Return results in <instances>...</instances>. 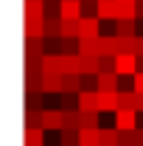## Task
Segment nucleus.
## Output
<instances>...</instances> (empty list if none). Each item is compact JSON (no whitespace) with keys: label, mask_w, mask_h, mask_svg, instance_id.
<instances>
[{"label":"nucleus","mask_w":143,"mask_h":146,"mask_svg":"<svg viewBox=\"0 0 143 146\" xmlns=\"http://www.w3.org/2000/svg\"><path fill=\"white\" fill-rule=\"evenodd\" d=\"M39 124L48 129V132H59V129L65 127V115H62V110H59V107H45V110H42Z\"/></svg>","instance_id":"1"},{"label":"nucleus","mask_w":143,"mask_h":146,"mask_svg":"<svg viewBox=\"0 0 143 146\" xmlns=\"http://www.w3.org/2000/svg\"><path fill=\"white\" fill-rule=\"evenodd\" d=\"M115 70L121 76H135L140 70V62H138V54H118L115 56Z\"/></svg>","instance_id":"2"},{"label":"nucleus","mask_w":143,"mask_h":146,"mask_svg":"<svg viewBox=\"0 0 143 146\" xmlns=\"http://www.w3.org/2000/svg\"><path fill=\"white\" fill-rule=\"evenodd\" d=\"M59 17L62 20H81L84 17V3L81 0H62L59 3Z\"/></svg>","instance_id":"3"},{"label":"nucleus","mask_w":143,"mask_h":146,"mask_svg":"<svg viewBox=\"0 0 143 146\" xmlns=\"http://www.w3.org/2000/svg\"><path fill=\"white\" fill-rule=\"evenodd\" d=\"M115 127L118 129H140V124H138V110H118L115 112Z\"/></svg>","instance_id":"4"},{"label":"nucleus","mask_w":143,"mask_h":146,"mask_svg":"<svg viewBox=\"0 0 143 146\" xmlns=\"http://www.w3.org/2000/svg\"><path fill=\"white\" fill-rule=\"evenodd\" d=\"M121 110V98H118V90L115 93H101L98 90V112H118Z\"/></svg>","instance_id":"5"},{"label":"nucleus","mask_w":143,"mask_h":146,"mask_svg":"<svg viewBox=\"0 0 143 146\" xmlns=\"http://www.w3.org/2000/svg\"><path fill=\"white\" fill-rule=\"evenodd\" d=\"M101 17H81L79 20V36H101Z\"/></svg>","instance_id":"6"},{"label":"nucleus","mask_w":143,"mask_h":146,"mask_svg":"<svg viewBox=\"0 0 143 146\" xmlns=\"http://www.w3.org/2000/svg\"><path fill=\"white\" fill-rule=\"evenodd\" d=\"M98 56H118V34L98 36Z\"/></svg>","instance_id":"7"},{"label":"nucleus","mask_w":143,"mask_h":146,"mask_svg":"<svg viewBox=\"0 0 143 146\" xmlns=\"http://www.w3.org/2000/svg\"><path fill=\"white\" fill-rule=\"evenodd\" d=\"M62 93V73H42V96Z\"/></svg>","instance_id":"8"},{"label":"nucleus","mask_w":143,"mask_h":146,"mask_svg":"<svg viewBox=\"0 0 143 146\" xmlns=\"http://www.w3.org/2000/svg\"><path fill=\"white\" fill-rule=\"evenodd\" d=\"M98 90L101 93L121 90V73H98Z\"/></svg>","instance_id":"9"},{"label":"nucleus","mask_w":143,"mask_h":146,"mask_svg":"<svg viewBox=\"0 0 143 146\" xmlns=\"http://www.w3.org/2000/svg\"><path fill=\"white\" fill-rule=\"evenodd\" d=\"M98 17L104 23L118 20V0H98Z\"/></svg>","instance_id":"10"},{"label":"nucleus","mask_w":143,"mask_h":146,"mask_svg":"<svg viewBox=\"0 0 143 146\" xmlns=\"http://www.w3.org/2000/svg\"><path fill=\"white\" fill-rule=\"evenodd\" d=\"M42 73H65L62 70V54H42Z\"/></svg>","instance_id":"11"},{"label":"nucleus","mask_w":143,"mask_h":146,"mask_svg":"<svg viewBox=\"0 0 143 146\" xmlns=\"http://www.w3.org/2000/svg\"><path fill=\"white\" fill-rule=\"evenodd\" d=\"M118 20H138V0H118Z\"/></svg>","instance_id":"12"},{"label":"nucleus","mask_w":143,"mask_h":146,"mask_svg":"<svg viewBox=\"0 0 143 146\" xmlns=\"http://www.w3.org/2000/svg\"><path fill=\"white\" fill-rule=\"evenodd\" d=\"M79 138H81V146H98L101 127H81L79 129Z\"/></svg>","instance_id":"13"},{"label":"nucleus","mask_w":143,"mask_h":146,"mask_svg":"<svg viewBox=\"0 0 143 146\" xmlns=\"http://www.w3.org/2000/svg\"><path fill=\"white\" fill-rule=\"evenodd\" d=\"M138 20H115V34L118 36H138Z\"/></svg>","instance_id":"14"},{"label":"nucleus","mask_w":143,"mask_h":146,"mask_svg":"<svg viewBox=\"0 0 143 146\" xmlns=\"http://www.w3.org/2000/svg\"><path fill=\"white\" fill-rule=\"evenodd\" d=\"M62 93H81V76L79 73H62Z\"/></svg>","instance_id":"15"},{"label":"nucleus","mask_w":143,"mask_h":146,"mask_svg":"<svg viewBox=\"0 0 143 146\" xmlns=\"http://www.w3.org/2000/svg\"><path fill=\"white\" fill-rule=\"evenodd\" d=\"M79 110H98V90H81L79 93Z\"/></svg>","instance_id":"16"},{"label":"nucleus","mask_w":143,"mask_h":146,"mask_svg":"<svg viewBox=\"0 0 143 146\" xmlns=\"http://www.w3.org/2000/svg\"><path fill=\"white\" fill-rule=\"evenodd\" d=\"M118 138H121V129L118 127H101L98 146H118Z\"/></svg>","instance_id":"17"},{"label":"nucleus","mask_w":143,"mask_h":146,"mask_svg":"<svg viewBox=\"0 0 143 146\" xmlns=\"http://www.w3.org/2000/svg\"><path fill=\"white\" fill-rule=\"evenodd\" d=\"M45 132H48V129L42 127V124H36V127H25L23 129V138H25V143H42Z\"/></svg>","instance_id":"18"},{"label":"nucleus","mask_w":143,"mask_h":146,"mask_svg":"<svg viewBox=\"0 0 143 146\" xmlns=\"http://www.w3.org/2000/svg\"><path fill=\"white\" fill-rule=\"evenodd\" d=\"M79 54H95L98 56V36H79Z\"/></svg>","instance_id":"19"},{"label":"nucleus","mask_w":143,"mask_h":146,"mask_svg":"<svg viewBox=\"0 0 143 146\" xmlns=\"http://www.w3.org/2000/svg\"><path fill=\"white\" fill-rule=\"evenodd\" d=\"M65 127L62 129H81V110H62Z\"/></svg>","instance_id":"20"},{"label":"nucleus","mask_w":143,"mask_h":146,"mask_svg":"<svg viewBox=\"0 0 143 146\" xmlns=\"http://www.w3.org/2000/svg\"><path fill=\"white\" fill-rule=\"evenodd\" d=\"M59 143L62 146H81L79 129H59Z\"/></svg>","instance_id":"21"},{"label":"nucleus","mask_w":143,"mask_h":146,"mask_svg":"<svg viewBox=\"0 0 143 146\" xmlns=\"http://www.w3.org/2000/svg\"><path fill=\"white\" fill-rule=\"evenodd\" d=\"M121 98V110H138V93L135 90H118Z\"/></svg>","instance_id":"22"},{"label":"nucleus","mask_w":143,"mask_h":146,"mask_svg":"<svg viewBox=\"0 0 143 146\" xmlns=\"http://www.w3.org/2000/svg\"><path fill=\"white\" fill-rule=\"evenodd\" d=\"M25 17H45V0H25Z\"/></svg>","instance_id":"23"},{"label":"nucleus","mask_w":143,"mask_h":146,"mask_svg":"<svg viewBox=\"0 0 143 146\" xmlns=\"http://www.w3.org/2000/svg\"><path fill=\"white\" fill-rule=\"evenodd\" d=\"M45 36H62V17H45Z\"/></svg>","instance_id":"24"},{"label":"nucleus","mask_w":143,"mask_h":146,"mask_svg":"<svg viewBox=\"0 0 143 146\" xmlns=\"http://www.w3.org/2000/svg\"><path fill=\"white\" fill-rule=\"evenodd\" d=\"M98 110H81V127H101V121H98Z\"/></svg>","instance_id":"25"},{"label":"nucleus","mask_w":143,"mask_h":146,"mask_svg":"<svg viewBox=\"0 0 143 146\" xmlns=\"http://www.w3.org/2000/svg\"><path fill=\"white\" fill-rule=\"evenodd\" d=\"M118 146H138V129H121Z\"/></svg>","instance_id":"26"},{"label":"nucleus","mask_w":143,"mask_h":146,"mask_svg":"<svg viewBox=\"0 0 143 146\" xmlns=\"http://www.w3.org/2000/svg\"><path fill=\"white\" fill-rule=\"evenodd\" d=\"M62 36H79V20H62Z\"/></svg>","instance_id":"27"},{"label":"nucleus","mask_w":143,"mask_h":146,"mask_svg":"<svg viewBox=\"0 0 143 146\" xmlns=\"http://www.w3.org/2000/svg\"><path fill=\"white\" fill-rule=\"evenodd\" d=\"M59 3L62 0H45V17H59Z\"/></svg>","instance_id":"28"},{"label":"nucleus","mask_w":143,"mask_h":146,"mask_svg":"<svg viewBox=\"0 0 143 146\" xmlns=\"http://www.w3.org/2000/svg\"><path fill=\"white\" fill-rule=\"evenodd\" d=\"M101 73H118L115 70V56H101Z\"/></svg>","instance_id":"29"},{"label":"nucleus","mask_w":143,"mask_h":146,"mask_svg":"<svg viewBox=\"0 0 143 146\" xmlns=\"http://www.w3.org/2000/svg\"><path fill=\"white\" fill-rule=\"evenodd\" d=\"M25 96H28V107L31 110H45L42 101H39V93H25Z\"/></svg>","instance_id":"30"},{"label":"nucleus","mask_w":143,"mask_h":146,"mask_svg":"<svg viewBox=\"0 0 143 146\" xmlns=\"http://www.w3.org/2000/svg\"><path fill=\"white\" fill-rule=\"evenodd\" d=\"M132 87H135V93H143V70H138L132 76Z\"/></svg>","instance_id":"31"},{"label":"nucleus","mask_w":143,"mask_h":146,"mask_svg":"<svg viewBox=\"0 0 143 146\" xmlns=\"http://www.w3.org/2000/svg\"><path fill=\"white\" fill-rule=\"evenodd\" d=\"M135 54L143 56V34H138V45H135Z\"/></svg>","instance_id":"32"},{"label":"nucleus","mask_w":143,"mask_h":146,"mask_svg":"<svg viewBox=\"0 0 143 146\" xmlns=\"http://www.w3.org/2000/svg\"><path fill=\"white\" fill-rule=\"evenodd\" d=\"M138 112H143V93H138Z\"/></svg>","instance_id":"33"},{"label":"nucleus","mask_w":143,"mask_h":146,"mask_svg":"<svg viewBox=\"0 0 143 146\" xmlns=\"http://www.w3.org/2000/svg\"><path fill=\"white\" fill-rule=\"evenodd\" d=\"M138 20H143V0H138Z\"/></svg>","instance_id":"34"},{"label":"nucleus","mask_w":143,"mask_h":146,"mask_svg":"<svg viewBox=\"0 0 143 146\" xmlns=\"http://www.w3.org/2000/svg\"><path fill=\"white\" fill-rule=\"evenodd\" d=\"M138 62H140V70H143V56H138Z\"/></svg>","instance_id":"35"},{"label":"nucleus","mask_w":143,"mask_h":146,"mask_svg":"<svg viewBox=\"0 0 143 146\" xmlns=\"http://www.w3.org/2000/svg\"><path fill=\"white\" fill-rule=\"evenodd\" d=\"M25 146H42V143H25Z\"/></svg>","instance_id":"36"},{"label":"nucleus","mask_w":143,"mask_h":146,"mask_svg":"<svg viewBox=\"0 0 143 146\" xmlns=\"http://www.w3.org/2000/svg\"><path fill=\"white\" fill-rule=\"evenodd\" d=\"M84 3H90V0H84Z\"/></svg>","instance_id":"37"},{"label":"nucleus","mask_w":143,"mask_h":146,"mask_svg":"<svg viewBox=\"0 0 143 146\" xmlns=\"http://www.w3.org/2000/svg\"><path fill=\"white\" fill-rule=\"evenodd\" d=\"M59 146H62V143H59Z\"/></svg>","instance_id":"38"}]
</instances>
